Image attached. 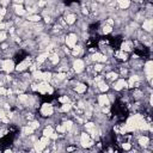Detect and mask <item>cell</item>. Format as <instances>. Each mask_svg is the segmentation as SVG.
I'll return each instance as SVG.
<instances>
[{"label": "cell", "mask_w": 153, "mask_h": 153, "mask_svg": "<svg viewBox=\"0 0 153 153\" xmlns=\"http://www.w3.org/2000/svg\"><path fill=\"white\" fill-rule=\"evenodd\" d=\"M131 1H134L135 4H140V3H142V0H131Z\"/></svg>", "instance_id": "cell-43"}, {"label": "cell", "mask_w": 153, "mask_h": 153, "mask_svg": "<svg viewBox=\"0 0 153 153\" xmlns=\"http://www.w3.org/2000/svg\"><path fill=\"white\" fill-rule=\"evenodd\" d=\"M6 15H7V10H6V7L1 6V7H0V16H1V17H5Z\"/></svg>", "instance_id": "cell-38"}, {"label": "cell", "mask_w": 153, "mask_h": 153, "mask_svg": "<svg viewBox=\"0 0 153 153\" xmlns=\"http://www.w3.org/2000/svg\"><path fill=\"white\" fill-rule=\"evenodd\" d=\"M7 133H9L7 129H5V128H0V139H3Z\"/></svg>", "instance_id": "cell-40"}, {"label": "cell", "mask_w": 153, "mask_h": 153, "mask_svg": "<svg viewBox=\"0 0 153 153\" xmlns=\"http://www.w3.org/2000/svg\"><path fill=\"white\" fill-rule=\"evenodd\" d=\"M7 38V34L5 30H0V43H3L4 41H6Z\"/></svg>", "instance_id": "cell-34"}, {"label": "cell", "mask_w": 153, "mask_h": 153, "mask_svg": "<svg viewBox=\"0 0 153 153\" xmlns=\"http://www.w3.org/2000/svg\"><path fill=\"white\" fill-rule=\"evenodd\" d=\"M74 91L79 95H83L87 91V85L85 83H77V85L74 87Z\"/></svg>", "instance_id": "cell-15"}, {"label": "cell", "mask_w": 153, "mask_h": 153, "mask_svg": "<svg viewBox=\"0 0 153 153\" xmlns=\"http://www.w3.org/2000/svg\"><path fill=\"white\" fill-rule=\"evenodd\" d=\"M51 78H53V73H51V72H43V80H42V81L50 83Z\"/></svg>", "instance_id": "cell-30"}, {"label": "cell", "mask_w": 153, "mask_h": 153, "mask_svg": "<svg viewBox=\"0 0 153 153\" xmlns=\"http://www.w3.org/2000/svg\"><path fill=\"white\" fill-rule=\"evenodd\" d=\"M85 61L81 59H75L73 60V64H72V70L75 73H83L85 71Z\"/></svg>", "instance_id": "cell-4"}, {"label": "cell", "mask_w": 153, "mask_h": 153, "mask_svg": "<svg viewBox=\"0 0 153 153\" xmlns=\"http://www.w3.org/2000/svg\"><path fill=\"white\" fill-rule=\"evenodd\" d=\"M44 148H46V146H44L40 140H37V141L34 142V149H35L36 152H42V151H44Z\"/></svg>", "instance_id": "cell-26"}, {"label": "cell", "mask_w": 153, "mask_h": 153, "mask_svg": "<svg viewBox=\"0 0 153 153\" xmlns=\"http://www.w3.org/2000/svg\"><path fill=\"white\" fill-rule=\"evenodd\" d=\"M121 147H122V149H125V151H131L132 149V144L131 142H122Z\"/></svg>", "instance_id": "cell-35"}, {"label": "cell", "mask_w": 153, "mask_h": 153, "mask_svg": "<svg viewBox=\"0 0 153 153\" xmlns=\"http://www.w3.org/2000/svg\"><path fill=\"white\" fill-rule=\"evenodd\" d=\"M141 28H142L144 33L149 34L152 31V29H153V20H152V18H145L142 24H141Z\"/></svg>", "instance_id": "cell-9"}, {"label": "cell", "mask_w": 153, "mask_h": 153, "mask_svg": "<svg viewBox=\"0 0 153 153\" xmlns=\"http://www.w3.org/2000/svg\"><path fill=\"white\" fill-rule=\"evenodd\" d=\"M48 60H49V62H50L53 66H56V65L60 62V55H59L57 51L55 50V51H53L51 54H49Z\"/></svg>", "instance_id": "cell-14"}, {"label": "cell", "mask_w": 153, "mask_h": 153, "mask_svg": "<svg viewBox=\"0 0 153 153\" xmlns=\"http://www.w3.org/2000/svg\"><path fill=\"white\" fill-rule=\"evenodd\" d=\"M7 96V90L4 86H0V97H4Z\"/></svg>", "instance_id": "cell-37"}, {"label": "cell", "mask_w": 153, "mask_h": 153, "mask_svg": "<svg viewBox=\"0 0 153 153\" xmlns=\"http://www.w3.org/2000/svg\"><path fill=\"white\" fill-rule=\"evenodd\" d=\"M112 88L115 91H122V90H125V88H128L127 87V80L123 79V78H120V79L117 78L114 81V84H112Z\"/></svg>", "instance_id": "cell-8"}, {"label": "cell", "mask_w": 153, "mask_h": 153, "mask_svg": "<svg viewBox=\"0 0 153 153\" xmlns=\"http://www.w3.org/2000/svg\"><path fill=\"white\" fill-rule=\"evenodd\" d=\"M57 102L61 103V104H65V103H70V97L67 95H64V96H61L57 98Z\"/></svg>", "instance_id": "cell-31"}, {"label": "cell", "mask_w": 153, "mask_h": 153, "mask_svg": "<svg viewBox=\"0 0 153 153\" xmlns=\"http://www.w3.org/2000/svg\"><path fill=\"white\" fill-rule=\"evenodd\" d=\"M46 4H47L46 0H40L37 3V7H43V6H46Z\"/></svg>", "instance_id": "cell-42"}, {"label": "cell", "mask_w": 153, "mask_h": 153, "mask_svg": "<svg viewBox=\"0 0 153 153\" xmlns=\"http://www.w3.org/2000/svg\"><path fill=\"white\" fill-rule=\"evenodd\" d=\"M112 30H114V26H111V25H109V24L105 23V24L102 26V34H103V35H109V34L112 33Z\"/></svg>", "instance_id": "cell-25"}, {"label": "cell", "mask_w": 153, "mask_h": 153, "mask_svg": "<svg viewBox=\"0 0 153 153\" xmlns=\"http://www.w3.org/2000/svg\"><path fill=\"white\" fill-rule=\"evenodd\" d=\"M41 19H42V17H41L40 15H37V13H35V15H29V16L26 17V22H29V23H38Z\"/></svg>", "instance_id": "cell-20"}, {"label": "cell", "mask_w": 153, "mask_h": 153, "mask_svg": "<svg viewBox=\"0 0 153 153\" xmlns=\"http://www.w3.org/2000/svg\"><path fill=\"white\" fill-rule=\"evenodd\" d=\"M9 4H10V0H0V5L4 7H6Z\"/></svg>", "instance_id": "cell-41"}, {"label": "cell", "mask_w": 153, "mask_h": 153, "mask_svg": "<svg viewBox=\"0 0 153 153\" xmlns=\"http://www.w3.org/2000/svg\"><path fill=\"white\" fill-rule=\"evenodd\" d=\"M96 86H98V90L101 91V92H107V91H109V85L105 83V80H102V81H99V83H97L96 84Z\"/></svg>", "instance_id": "cell-21"}, {"label": "cell", "mask_w": 153, "mask_h": 153, "mask_svg": "<svg viewBox=\"0 0 153 153\" xmlns=\"http://www.w3.org/2000/svg\"><path fill=\"white\" fill-rule=\"evenodd\" d=\"M3 19H4V17H1V16H0V24L3 23Z\"/></svg>", "instance_id": "cell-44"}, {"label": "cell", "mask_w": 153, "mask_h": 153, "mask_svg": "<svg viewBox=\"0 0 153 153\" xmlns=\"http://www.w3.org/2000/svg\"><path fill=\"white\" fill-rule=\"evenodd\" d=\"M79 140H80V145H81V147H83V148H88V147H92V146L95 145L94 139L90 136V134H88L87 132H83V133H80V138H79Z\"/></svg>", "instance_id": "cell-2"}, {"label": "cell", "mask_w": 153, "mask_h": 153, "mask_svg": "<svg viewBox=\"0 0 153 153\" xmlns=\"http://www.w3.org/2000/svg\"><path fill=\"white\" fill-rule=\"evenodd\" d=\"M73 121H71V120H65L64 122H62V126L65 127V129H66V132H70L71 129H72V127H73Z\"/></svg>", "instance_id": "cell-27"}, {"label": "cell", "mask_w": 153, "mask_h": 153, "mask_svg": "<svg viewBox=\"0 0 153 153\" xmlns=\"http://www.w3.org/2000/svg\"><path fill=\"white\" fill-rule=\"evenodd\" d=\"M133 49H134V42H133V41L126 40V41L122 42L121 46H120V50L126 51V53H131Z\"/></svg>", "instance_id": "cell-10"}, {"label": "cell", "mask_w": 153, "mask_h": 153, "mask_svg": "<svg viewBox=\"0 0 153 153\" xmlns=\"http://www.w3.org/2000/svg\"><path fill=\"white\" fill-rule=\"evenodd\" d=\"M53 133H54V128H53L51 126H47V127L43 129V132H42L43 136H48V138H49Z\"/></svg>", "instance_id": "cell-29"}, {"label": "cell", "mask_w": 153, "mask_h": 153, "mask_svg": "<svg viewBox=\"0 0 153 153\" xmlns=\"http://www.w3.org/2000/svg\"><path fill=\"white\" fill-rule=\"evenodd\" d=\"M31 61H33L31 57H29V56L25 57L23 61H20L18 65H16V71L17 72H24V71H26L29 68V66L31 65Z\"/></svg>", "instance_id": "cell-6"}, {"label": "cell", "mask_w": 153, "mask_h": 153, "mask_svg": "<svg viewBox=\"0 0 153 153\" xmlns=\"http://www.w3.org/2000/svg\"><path fill=\"white\" fill-rule=\"evenodd\" d=\"M31 77H33V79L36 80V81H42V80H43V72L40 71V70H36L35 72L31 73Z\"/></svg>", "instance_id": "cell-23"}, {"label": "cell", "mask_w": 153, "mask_h": 153, "mask_svg": "<svg viewBox=\"0 0 153 153\" xmlns=\"http://www.w3.org/2000/svg\"><path fill=\"white\" fill-rule=\"evenodd\" d=\"M0 70L7 74H10L13 71H16V64L13 62L12 59H6V60L1 61V67H0Z\"/></svg>", "instance_id": "cell-3"}, {"label": "cell", "mask_w": 153, "mask_h": 153, "mask_svg": "<svg viewBox=\"0 0 153 153\" xmlns=\"http://www.w3.org/2000/svg\"><path fill=\"white\" fill-rule=\"evenodd\" d=\"M49 51H43V53H41V54H38V56L36 57V64L37 65H43L46 61H47V59L49 57Z\"/></svg>", "instance_id": "cell-13"}, {"label": "cell", "mask_w": 153, "mask_h": 153, "mask_svg": "<svg viewBox=\"0 0 153 153\" xmlns=\"http://www.w3.org/2000/svg\"><path fill=\"white\" fill-rule=\"evenodd\" d=\"M116 3H117L118 7H120L121 10H127V9H129V7H131V4H132L131 0H116Z\"/></svg>", "instance_id": "cell-16"}, {"label": "cell", "mask_w": 153, "mask_h": 153, "mask_svg": "<svg viewBox=\"0 0 153 153\" xmlns=\"http://www.w3.org/2000/svg\"><path fill=\"white\" fill-rule=\"evenodd\" d=\"M30 127H33L35 131L40 128V122L38 121H29V123H28Z\"/></svg>", "instance_id": "cell-32"}, {"label": "cell", "mask_w": 153, "mask_h": 153, "mask_svg": "<svg viewBox=\"0 0 153 153\" xmlns=\"http://www.w3.org/2000/svg\"><path fill=\"white\" fill-rule=\"evenodd\" d=\"M71 109H72V104L71 103H65V104L61 105V108L59 110H60V112H70Z\"/></svg>", "instance_id": "cell-28"}, {"label": "cell", "mask_w": 153, "mask_h": 153, "mask_svg": "<svg viewBox=\"0 0 153 153\" xmlns=\"http://www.w3.org/2000/svg\"><path fill=\"white\" fill-rule=\"evenodd\" d=\"M97 103H98V105L102 108V107H110V101H109V97H108V95H105V94H102V95H99L98 97H97Z\"/></svg>", "instance_id": "cell-12"}, {"label": "cell", "mask_w": 153, "mask_h": 153, "mask_svg": "<svg viewBox=\"0 0 153 153\" xmlns=\"http://www.w3.org/2000/svg\"><path fill=\"white\" fill-rule=\"evenodd\" d=\"M56 132H57L59 134L62 135V134L66 133V129H65V127H64L62 125H57V126H56Z\"/></svg>", "instance_id": "cell-36"}, {"label": "cell", "mask_w": 153, "mask_h": 153, "mask_svg": "<svg viewBox=\"0 0 153 153\" xmlns=\"http://www.w3.org/2000/svg\"><path fill=\"white\" fill-rule=\"evenodd\" d=\"M144 74L146 77V80L148 81V85L152 84V75H153V62L152 60H147L144 62Z\"/></svg>", "instance_id": "cell-1"}, {"label": "cell", "mask_w": 153, "mask_h": 153, "mask_svg": "<svg viewBox=\"0 0 153 153\" xmlns=\"http://www.w3.org/2000/svg\"><path fill=\"white\" fill-rule=\"evenodd\" d=\"M115 57L120 61H128V53L122 51V50H117V51H115Z\"/></svg>", "instance_id": "cell-17"}, {"label": "cell", "mask_w": 153, "mask_h": 153, "mask_svg": "<svg viewBox=\"0 0 153 153\" xmlns=\"http://www.w3.org/2000/svg\"><path fill=\"white\" fill-rule=\"evenodd\" d=\"M34 132H35V129H34L33 127H30L29 125H26V126H24V127L22 128V134H23V135H26V136L33 135Z\"/></svg>", "instance_id": "cell-22"}, {"label": "cell", "mask_w": 153, "mask_h": 153, "mask_svg": "<svg viewBox=\"0 0 153 153\" xmlns=\"http://www.w3.org/2000/svg\"><path fill=\"white\" fill-rule=\"evenodd\" d=\"M78 36H77V34H74V33H71V34H68L67 36H66V38H65V43H66V46L70 48V49H72L75 44H77V42H78Z\"/></svg>", "instance_id": "cell-7"}, {"label": "cell", "mask_w": 153, "mask_h": 153, "mask_svg": "<svg viewBox=\"0 0 153 153\" xmlns=\"http://www.w3.org/2000/svg\"><path fill=\"white\" fill-rule=\"evenodd\" d=\"M54 114V107L50 103H44L41 107V115L43 117H51Z\"/></svg>", "instance_id": "cell-5"}, {"label": "cell", "mask_w": 153, "mask_h": 153, "mask_svg": "<svg viewBox=\"0 0 153 153\" xmlns=\"http://www.w3.org/2000/svg\"><path fill=\"white\" fill-rule=\"evenodd\" d=\"M65 22L67 25H73L77 22V15L75 13H67L65 17Z\"/></svg>", "instance_id": "cell-18"}, {"label": "cell", "mask_w": 153, "mask_h": 153, "mask_svg": "<svg viewBox=\"0 0 153 153\" xmlns=\"http://www.w3.org/2000/svg\"><path fill=\"white\" fill-rule=\"evenodd\" d=\"M40 141H41L46 147H47V146H49V145L51 144V142H50V138H48V136H42V138L40 139Z\"/></svg>", "instance_id": "cell-33"}, {"label": "cell", "mask_w": 153, "mask_h": 153, "mask_svg": "<svg viewBox=\"0 0 153 153\" xmlns=\"http://www.w3.org/2000/svg\"><path fill=\"white\" fill-rule=\"evenodd\" d=\"M118 77H120V75H118V73H117V72H114V71L108 72V73L105 74V79H108L109 81H115Z\"/></svg>", "instance_id": "cell-24"}, {"label": "cell", "mask_w": 153, "mask_h": 153, "mask_svg": "<svg viewBox=\"0 0 153 153\" xmlns=\"http://www.w3.org/2000/svg\"><path fill=\"white\" fill-rule=\"evenodd\" d=\"M13 9H15V13H16L17 16H24V15L26 13V10H25V7H24L23 5L16 4V5L13 6Z\"/></svg>", "instance_id": "cell-19"}, {"label": "cell", "mask_w": 153, "mask_h": 153, "mask_svg": "<svg viewBox=\"0 0 153 153\" xmlns=\"http://www.w3.org/2000/svg\"><path fill=\"white\" fill-rule=\"evenodd\" d=\"M5 116H7V112H6V110H5L4 108H0V120H1V118H4Z\"/></svg>", "instance_id": "cell-39"}, {"label": "cell", "mask_w": 153, "mask_h": 153, "mask_svg": "<svg viewBox=\"0 0 153 153\" xmlns=\"http://www.w3.org/2000/svg\"><path fill=\"white\" fill-rule=\"evenodd\" d=\"M149 142H151L149 136H147V135H139L138 136V145H139V147L145 149L146 147L149 146Z\"/></svg>", "instance_id": "cell-11"}]
</instances>
